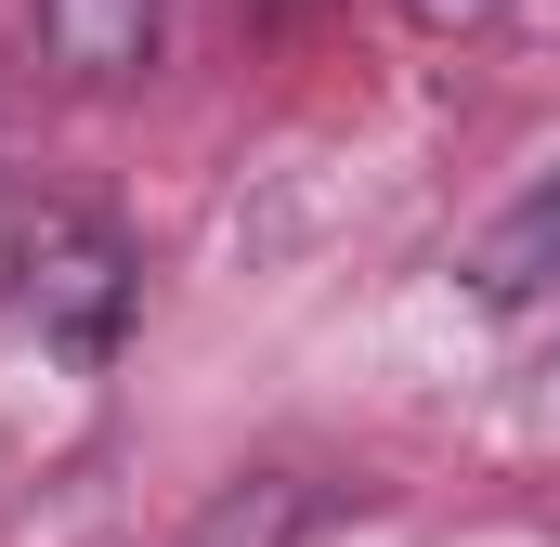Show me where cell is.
<instances>
[{"label":"cell","instance_id":"3","mask_svg":"<svg viewBox=\"0 0 560 547\" xmlns=\"http://www.w3.org/2000/svg\"><path fill=\"white\" fill-rule=\"evenodd\" d=\"M469 287H482V300H548V287H560V170L509 209V222H495V235H482Z\"/></svg>","mask_w":560,"mask_h":547},{"label":"cell","instance_id":"2","mask_svg":"<svg viewBox=\"0 0 560 547\" xmlns=\"http://www.w3.org/2000/svg\"><path fill=\"white\" fill-rule=\"evenodd\" d=\"M26 26H39V53H52V79H79V92H118L156 66V26H170V0H26Z\"/></svg>","mask_w":560,"mask_h":547},{"label":"cell","instance_id":"1","mask_svg":"<svg viewBox=\"0 0 560 547\" xmlns=\"http://www.w3.org/2000/svg\"><path fill=\"white\" fill-rule=\"evenodd\" d=\"M0 261H13V326L39 339V352H66V365H105L118 352V326H131V261H118V235L92 222V209H13L0 222Z\"/></svg>","mask_w":560,"mask_h":547},{"label":"cell","instance_id":"4","mask_svg":"<svg viewBox=\"0 0 560 547\" xmlns=\"http://www.w3.org/2000/svg\"><path fill=\"white\" fill-rule=\"evenodd\" d=\"M418 26H482V13H509V0H405Z\"/></svg>","mask_w":560,"mask_h":547}]
</instances>
